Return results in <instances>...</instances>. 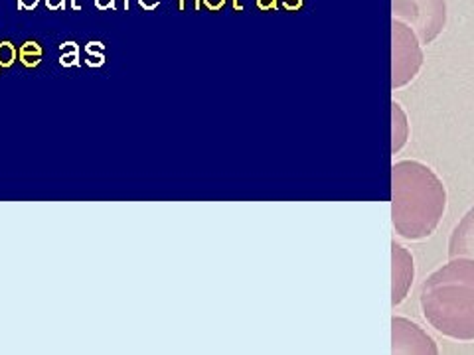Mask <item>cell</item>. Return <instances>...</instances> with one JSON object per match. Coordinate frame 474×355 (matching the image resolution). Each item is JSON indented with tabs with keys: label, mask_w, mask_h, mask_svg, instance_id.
<instances>
[{
	"label": "cell",
	"mask_w": 474,
	"mask_h": 355,
	"mask_svg": "<svg viewBox=\"0 0 474 355\" xmlns=\"http://www.w3.org/2000/svg\"><path fill=\"white\" fill-rule=\"evenodd\" d=\"M447 211V188L439 174L419 160L391 166V225L399 237L423 241L437 231Z\"/></svg>",
	"instance_id": "6da1fadb"
},
{
	"label": "cell",
	"mask_w": 474,
	"mask_h": 355,
	"mask_svg": "<svg viewBox=\"0 0 474 355\" xmlns=\"http://www.w3.org/2000/svg\"><path fill=\"white\" fill-rule=\"evenodd\" d=\"M423 318L454 342H474V259L449 256L419 290Z\"/></svg>",
	"instance_id": "7a4b0ae2"
},
{
	"label": "cell",
	"mask_w": 474,
	"mask_h": 355,
	"mask_svg": "<svg viewBox=\"0 0 474 355\" xmlns=\"http://www.w3.org/2000/svg\"><path fill=\"white\" fill-rule=\"evenodd\" d=\"M413 28L401 20L391 22V89L405 87L419 75L425 64L423 48Z\"/></svg>",
	"instance_id": "3957f363"
},
{
	"label": "cell",
	"mask_w": 474,
	"mask_h": 355,
	"mask_svg": "<svg viewBox=\"0 0 474 355\" xmlns=\"http://www.w3.org/2000/svg\"><path fill=\"white\" fill-rule=\"evenodd\" d=\"M391 14L413 28L421 44H431L447 26V0H391Z\"/></svg>",
	"instance_id": "277c9868"
},
{
	"label": "cell",
	"mask_w": 474,
	"mask_h": 355,
	"mask_svg": "<svg viewBox=\"0 0 474 355\" xmlns=\"http://www.w3.org/2000/svg\"><path fill=\"white\" fill-rule=\"evenodd\" d=\"M391 354H439V347L419 324L393 316L391 320Z\"/></svg>",
	"instance_id": "5b68a950"
},
{
	"label": "cell",
	"mask_w": 474,
	"mask_h": 355,
	"mask_svg": "<svg viewBox=\"0 0 474 355\" xmlns=\"http://www.w3.org/2000/svg\"><path fill=\"white\" fill-rule=\"evenodd\" d=\"M415 265L413 255L401 243H391V306L396 308L407 298L413 287Z\"/></svg>",
	"instance_id": "8992f818"
},
{
	"label": "cell",
	"mask_w": 474,
	"mask_h": 355,
	"mask_svg": "<svg viewBox=\"0 0 474 355\" xmlns=\"http://www.w3.org/2000/svg\"><path fill=\"white\" fill-rule=\"evenodd\" d=\"M449 256L474 259V205L452 227L449 237Z\"/></svg>",
	"instance_id": "52a82bcc"
},
{
	"label": "cell",
	"mask_w": 474,
	"mask_h": 355,
	"mask_svg": "<svg viewBox=\"0 0 474 355\" xmlns=\"http://www.w3.org/2000/svg\"><path fill=\"white\" fill-rule=\"evenodd\" d=\"M391 121H393V133H391V154H397L409 140V121L403 111L401 103H391Z\"/></svg>",
	"instance_id": "ba28073f"
},
{
	"label": "cell",
	"mask_w": 474,
	"mask_h": 355,
	"mask_svg": "<svg viewBox=\"0 0 474 355\" xmlns=\"http://www.w3.org/2000/svg\"><path fill=\"white\" fill-rule=\"evenodd\" d=\"M18 61V48L11 40H0V69H8Z\"/></svg>",
	"instance_id": "9c48e42d"
},
{
	"label": "cell",
	"mask_w": 474,
	"mask_h": 355,
	"mask_svg": "<svg viewBox=\"0 0 474 355\" xmlns=\"http://www.w3.org/2000/svg\"><path fill=\"white\" fill-rule=\"evenodd\" d=\"M202 6H204V4H202V0H178V10L180 12H186V10L200 12Z\"/></svg>",
	"instance_id": "30bf717a"
},
{
	"label": "cell",
	"mask_w": 474,
	"mask_h": 355,
	"mask_svg": "<svg viewBox=\"0 0 474 355\" xmlns=\"http://www.w3.org/2000/svg\"><path fill=\"white\" fill-rule=\"evenodd\" d=\"M85 52H88V56H103L105 44H101V42H89V44L85 45Z\"/></svg>",
	"instance_id": "8fae6325"
},
{
	"label": "cell",
	"mask_w": 474,
	"mask_h": 355,
	"mask_svg": "<svg viewBox=\"0 0 474 355\" xmlns=\"http://www.w3.org/2000/svg\"><path fill=\"white\" fill-rule=\"evenodd\" d=\"M225 2H228V0H202L204 8L210 12H220L221 8L225 6Z\"/></svg>",
	"instance_id": "7c38bea8"
},
{
	"label": "cell",
	"mask_w": 474,
	"mask_h": 355,
	"mask_svg": "<svg viewBox=\"0 0 474 355\" xmlns=\"http://www.w3.org/2000/svg\"><path fill=\"white\" fill-rule=\"evenodd\" d=\"M40 6V0H18V10L32 12Z\"/></svg>",
	"instance_id": "4fadbf2b"
},
{
	"label": "cell",
	"mask_w": 474,
	"mask_h": 355,
	"mask_svg": "<svg viewBox=\"0 0 474 355\" xmlns=\"http://www.w3.org/2000/svg\"><path fill=\"white\" fill-rule=\"evenodd\" d=\"M79 52H69V54H62V66H79L78 61Z\"/></svg>",
	"instance_id": "5bb4252c"
},
{
	"label": "cell",
	"mask_w": 474,
	"mask_h": 355,
	"mask_svg": "<svg viewBox=\"0 0 474 355\" xmlns=\"http://www.w3.org/2000/svg\"><path fill=\"white\" fill-rule=\"evenodd\" d=\"M158 4H160V0H139V6L146 12L156 10V8H158Z\"/></svg>",
	"instance_id": "9a60e30c"
},
{
	"label": "cell",
	"mask_w": 474,
	"mask_h": 355,
	"mask_svg": "<svg viewBox=\"0 0 474 355\" xmlns=\"http://www.w3.org/2000/svg\"><path fill=\"white\" fill-rule=\"evenodd\" d=\"M95 8L97 10H113L115 8V0H95Z\"/></svg>",
	"instance_id": "2e32d148"
},
{
	"label": "cell",
	"mask_w": 474,
	"mask_h": 355,
	"mask_svg": "<svg viewBox=\"0 0 474 355\" xmlns=\"http://www.w3.org/2000/svg\"><path fill=\"white\" fill-rule=\"evenodd\" d=\"M257 6H259L261 10H271V8H275L277 6V0H257Z\"/></svg>",
	"instance_id": "e0dca14e"
},
{
	"label": "cell",
	"mask_w": 474,
	"mask_h": 355,
	"mask_svg": "<svg viewBox=\"0 0 474 355\" xmlns=\"http://www.w3.org/2000/svg\"><path fill=\"white\" fill-rule=\"evenodd\" d=\"M88 64L93 67L103 66L105 64V56H91V59H88Z\"/></svg>",
	"instance_id": "ac0fdd59"
},
{
	"label": "cell",
	"mask_w": 474,
	"mask_h": 355,
	"mask_svg": "<svg viewBox=\"0 0 474 355\" xmlns=\"http://www.w3.org/2000/svg\"><path fill=\"white\" fill-rule=\"evenodd\" d=\"M232 8L235 12H242L243 10V2H242V0H232Z\"/></svg>",
	"instance_id": "d6986e66"
},
{
	"label": "cell",
	"mask_w": 474,
	"mask_h": 355,
	"mask_svg": "<svg viewBox=\"0 0 474 355\" xmlns=\"http://www.w3.org/2000/svg\"><path fill=\"white\" fill-rule=\"evenodd\" d=\"M71 10H81V4L78 0H71Z\"/></svg>",
	"instance_id": "ffe728a7"
},
{
	"label": "cell",
	"mask_w": 474,
	"mask_h": 355,
	"mask_svg": "<svg viewBox=\"0 0 474 355\" xmlns=\"http://www.w3.org/2000/svg\"><path fill=\"white\" fill-rule=\"evenodd\" d=\"M123 10H131V0H123Z\"/></svg>",
	"instance_id": "44dd1931"
}]
</instances>
